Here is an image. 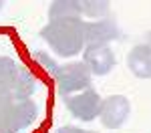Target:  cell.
<instances>
[{"label":"cell","mask_w":151,"mask_h":133,"mask_svg":"<svg viewBox=\"0 0 151 133\" xmlns=\"http://www.w3.org/2000/svg\"><path fill=\"white\" fill-rule=\"evenodd\" d=\"M81 4V16L83 20H101V18H109V2L107 0H79Z\"/></svg>","instance_id":"cell-11"},{"label":"cell","mask_w":151,"mask_h":133,"mask_svg":"<svg viewBox=\"0 0 151 133\" xmlns=\"http://www.w3.org/2000/svg\"><path fill=\"white\" fill-rule=\"evenodd\" d=\"M63 103L75 119L79 121H95L99 119V113H101V103H103V97L99 95L97 89H85L81 93H75V95L63 97Z\"/></svg>","instance_id":"cell-4"},{"label":"cell","mask_w":151,"mask_h":133,"mask_svg":"<svg viewBox=\"0 0 151 133\" xmlns=\"http://www.w3.org/2000/svg\"><path fill=\"white\" fill-rule=\"evenodd\" d=\"M147 42H149V45H151V32H149V35H147Z\"/></svg>","instance_id":"cell-15"},{"label":"cell","mask_w":151,"mask_h":133,"mask_svg":"<svg viewBox=\"0 0 151 133\" xmlns=\"http://www.w3.org/2000/svg\"><path fill=\"white\" fill-rule=\"evenodd\" d=\"M127 69L137 79H151V45L139 42L129 50Z\"/></svg>","instance_id":"cell-8"},{"label":"cell","mask_w":151,"mask_h":133,"mask_svg":"<svg viewBox=\"0 0 151 133\" xmlns=\"http://www.w3.org/2000/svg\"><path fill=\"white\" fill-rule=\"evenodd\" d=\"M32 55H35V60L40 65V67H45V71H48L50 75H55L58 69V63L55 60V57L47 52V50H32Z\"/></svg>","instance_id":"cell-12"},{"label":"cell","mask_w":151,"mask_h":133,"mask_svg":"<svg viewBox=\"0 0 151 133\" xmlns=\"http://www.w3.org/2000/svg\"><path fill=\"white\" fill-rule=\"evenodd\" d=\"M38 36L48 45L52 55L60 59H75L77 55H83L87 47L85 42V20L83 18H57L48 20Z\"/></svg>","instance_id":"cell-1"},{"label":"cell","mask_w":151,"mask_h":133,"mask_svg":"<svg viewBox=\"0 0 151 133\" xmlns=\"http://www.w3.org/2000/svg\"><path fill=\"white\" fill-rule=\"evenodd\" d=\"M0 133H6V131H4V129H2V127H0Z\"/></svg>","instance_id":"cell-16"},{"label":"cell","mask_w":151,"mask_h":133,"mask_svg":"<svg viewBox=\"0 0 151 133\" xmlns=\"http://www.w3.org/2000/svg\"><path fill=\"white\" fill-rule=\"evenodd\" d=\"M4 6H6V2H4V0H0V12H2V8H4Z\"/></svg>","instance_id":"cell-14"},{"label":"cell","mask_w":151,"mask_h":133,"mask_svg":"<svg viewBox=\"0 0 151 133\" xmlns=\"http://www.w3.org/2000/svg\"><path fill=\"white\" fill-rule=\"evenodd\" d=\"M131 115V101L125 95H109L101 103L99 121L105 129H121Z\"/></svg>","instance_id":"cell-5"},{"label":"cell","mask_w":151,"mask_h":133,"mask_svg":"<svg viewBox=\"0 0 151 133\" xmlns=\"http://www.w3.org/2000/svg\"><path fill=\"white\" fill-rule=\"evenodd\" d=\"M55 133H97V131L83 129V127H77V125H63V127H58Z\"/></svg>","instance_id":"cell-13"},{"label":"cell","mask_w":151,"mask_h":133,"mask_svg":"<svg viewBox=\"0 0 151 133\" xmlns=\"http://www.w3.org/2000/svg\"><path fill=\"white\" fill-rule=\"evenodd\" d=\"M57 18H83L79 0H52L48 4V20Z\"/></svg>","instance_id":"cell-10"},{"label":"cell","mask_w":151,"mask_h":133,"mask_svg":"<svg viewBox=\"0 0 151 133\" xmlns=\"http://www.w3.org/2000/svg\"><path fill=\"white\" fill-rule=\"evenodd\" d=\"M83 63L89 67L93 77H105L115 69L117 59L109 45H87L83 50Z\"/></svg>","instance_id":"cell-6"},{"label":"cell","mask_w":151,"mask_h":133,"mask_svg":"<svg viewBox=\"0 0 151 133\" xmlns=\"http://www.w3.org/2000/svg\"><path fill=\"white\" fill-rule=\"evenodd\" d=\"M36 89H38V83H36L35 75L22 65V69L16 77V83L12 87V99L14 101H26L36 93Z\"/></svg>","instance_id":"cell-9"},{"label":"cell","mask_w":151,"mask_h":133,"mask_svg":"<svg viewBox=\"0 0 151 133\" xmlns=\"http://www.w3.org/2000/svg\"><path fill=\"white\" fill-rule=\"evenodd\" d=\"M121 38V30L113 18L85 20V42L87 45H111Z\"/></svg>","instance_id":"cell-7"},{"label":"cell","mask_w":151,"mask_h":133,"mask_svg":"<svg viewBox=\"0 0 151 133\" xmlns=\"http://www.w3.org/2000/svg\"><path fill=\"white\" fill-rule=\"evenodd\" d=\"M38 117V105L32 99L12 101L8 107L0 111V127L6 133H20L28 129Z\"/></svg>","instance_id":"cell-3"},{"label":"cell","mask_w":151,"mask_h":133,"mask_svg":"<svg viewBox=\"0 0 151 133\" xmlns=\"http://www.w3.org/2000/svg\"><path fill=\"white\" fill-rule=\"evenodd\" d=\"M52 77H55L57 91L60 95V99L75 95V93H81L85 89L93 87L91 85L93 83V75H91L89 67L83 60H69L65 65H58L57 73Z\"/></svg>","instance_id":"cell-2"}]
</instances>
